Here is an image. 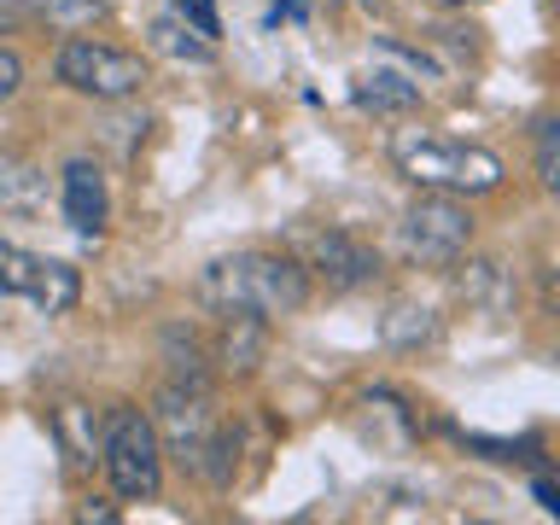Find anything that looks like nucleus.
I'll return each mask as SVG.
<instances>
[{
    "mask_svg": "<svg viewBox=\"0 0 560 525\" xmlns=\"http://www.w3.org/2000/svg\"><path fill=\"white\" fill-rule=\"evenodd\" d=\"M537 175H542V192L560 199V117L537 122Z\"/></svg>",
    "mask_w": 560,
    "mask_h": 525,
    "instance_id": "19",
    "label": "nucleus"
},
{
    "mask_svg": "<svg viewBox=\"0 0 560 525\" xmlns=\"http://www.w3.org/2000/svg\"><path fill=\"white\" fill-rule=\"evenodd\" d=\"M350 100H357L362 112L402 117V112H415V105H420V82L397 77V70H368V77H357V88H350Z\"/></svg>",
    "mask_w": 560,
    "mask_h": 525,
    "instance_id": "13",
    "label": "nucleus"
},
{
    "mask_svg": "<svg viewBox=\"0 0 560 525\" xmlns=\"http://www.w3.org/2000/svg\"><path fill=\"white\" fill-rule=\"evenodd\" d=\"M18 88H24V59L12 47H0V105L18 100Z\"/></svg>",
    "mask_w": 560,
    "mask_h": 525,
    "instance_id": "21",
    "label": "nucleus"
},
{
    "mask_svg": "<svg viewBox=\"0 0 560 525\" xmlns=\"http://www.w3.org/2000/svg\"><path fill=\"white\" fill-rule=\"evenodd\" d=\"M117 12V0H30V18H42V24L77 35V30H94L105 18Z\"/></svg>",
    "mask_w": 560,
    "mask_h": 525,
    "instance_id": "17",
    "label": "nucleus"
},
{
    "mask_svg": "<svg viewBox=\"0 0 560 525\" xmlns=\"http://www.w3.org/2000/svg\"><path fill=\"white\" fill-rule=\"evenodd\" d=\"M152 47L164 52V59H175V65H210V59H217V42H205L182 12L152 18Z\"/></svg>",
    "mask_w": 560,
    "mask_h": 525,
    "instance_id": "16",
    "label": "nucleus"
},
{
    "mask_svg": "<svg viewBox=\"0 0 560 525\" xmlns=\"http://www.w3.org/2000/svg\"><path fill=\"white\" fill-rule=\"evenodd\" d=\"M100 467L122 502H152L164 485V438L135 402H112L100 420Z\"/></svg>",
    "mask_w": 560,
    "mask_h": 525,
    "instance_id": "3",
    "label": "nucleus"
},
{
    "mask_svg": "<svg viewBox=\"0 0 560 525\" xmlns=\"http://www.w3.org/2000/svg\"><path fill=\"white\" fill-rule=\"evenodd\" d=\"M275 7H280V18H310L315 0H275Z\"/></svg>",
    "mask_w": 560,
    "mask_h": 525,
    "instance_id": "24",
    "label": "nucleus"
},
{
    "mask_svg": "<svg viewBox=\"0 0 560 525\" xmlns=\"http://www.w3.org/2000/svg\"><path fill=\"white\" fill-rule=\"evenodd\" d=\"M397 240H402V257L415 269H455L467 252H472V210L462 192H432L420 187V199L402 210L397 222Z\"/></svg>",
    "mask_w": 560,
    "mask_h": 525,
    "instance_id": "4",
    "label": "nucleus"
},
{
    "mask_svg": "<svg viewBox=\"0 0 560 525\" xmlns=\"http://www.w3.org/2000/svg\"><path fill=\"white\" fill-rule=\"evenodd\" d=\"M262 350H269V322H257V315H222L217 362L228 374H257Z\"/></svg>",
    "mask_w": 560,
    "mask_h": 525,
    "instance_id": "12",
    "label": "nucleus"
},
{
    "mask_svg": "<svg viewBox=\"0 0 560 525\" xmlns=\"http://www.w3.org/2000/svg\"><path fill=\"white\" fill-rule=\"evenodd\" d=\"M24 298L42 315H70V310H77V298H82V275L70 269V262H59V257H42V262H35V275H30V292Z\"/></svg>",
    "mask_w": 560,
    "mask_h": 525,
    "instance_id": "14",
    "label": "nucleus"
},
{
    "mask_svg": "<svg viewBox=\"0 0 560 525\" xmlns=\"http://www.w3.org/2000/svg\"><path fill=\"white\" fill-rule=\"evenodd\" d=\"M152 427L164 438V455H175L192 479H199L210 444H217L222 432V415L217 402H210V385H192V380H170L164 392L152 402Z\"/></svg>",
    "mask_w": 560,
    "mask_h": 525,
    "instance_id": "6",
    "label": "nucleus"
},
{
    "mask_svg": "<svg viewBox=\"0 0 560 525\" xmlns=\"http://www.w3.org/2000/svg\"><path fill=\"white\" fill-rule=\"evenodd\" d=\"M438 332H444L438 315L427 304H415V298H397V304L380 315V339L392 350H427V345H438Z\"/></svg>",
    "mask_w": 560,
    "mask_h": 525,
    "instance_id": "15",
    "label": "nucleus"
},
{
    "mask_svg": "<svg viewBox=\"0 0 560 525\" xmlns=\"http://www.w3.org/2000/svg\"><path fill=\"white\" fill-rule=\"evenodd\" d=\"M35 262H42L35 252H24V245H12V240H0V298H24Z\"/></svg>",
    "mask_w": 560,
    "mask_h": 525,
    "instance_id": "18",
    "label": "nucleus"
},
{
    "mask_svg": "<svg viewBox=\"0 0 560 525\" xmlns=\"http://www.w3.org/2000/svg\"><path fill=\"white\" fill-rule=\"evenodd\" d=\"M47 205V170L30 152H0V217H35Z\"/></svg>",
    "mask_w": 560,
    "mask_h": 525,
    "instance_id": "10",
    "label": "nucleus"
},
{
    "mask_svg": "<svg viewBox=\"0 0 560 525\" xmlns=\"http://www.w3.org/2000/svg\"><path fill=\"white\" fill-rule=\"evenodd\" d=\"M542 304H549V310H560V275H549V280H542Z\"/></svg>",
    "mask_w": 560,
    "mask_h": 525,
    "instance_id": "26",
    "label": "nucleus"
},
{
    "mask_svg": "<svg viewBox=\"0 0 560 525\" xmlns=\"http://www.w3.org/2000/svg\"><path fill=\"white\" fill-rule=\"evenodd\" d=\"M30 18V0H0V30H18Z\"/></svg>",
    "mask_w": 560,
    "mask_h": 525,
    "instance_id": "22",
    "label": "nucleus"
},
{
    "mask_svg": "<svg viewBox=\"0 0 560 525\" xmlns=\"http://www.w3.org/2000/svg\"><path fill=\"white\" fill-rule=\"evenodd\" d=\"M77 520H100V525H112V520H117V508H105V502H100V508H82Z\"/></svg>",
    "mask_w": 560,
    "mask_h": 525,
    "instance_id": "25",
    "label": "nucleus"
},
{
    "mask_svg": "<svg viewBox=\"0 0 560 525\" xmlns=\"http://www.w3.org/2000/svg\"><path fill=\"white\" fill-rule=\"evenodd\" d=\"M450 7H462V0H450Z\"/></svg>",
    "mask_w": 560,
    "mask_h": 525,
    "instance_id": "28",
    "label": "nucleus"
},
{
    "mask_svg": "<svg viewBox=\"0 0 560 525\" xmlns=\"http://www.w3.org/2000/svg\"><path fill=\"white\" fill-rule=\"evenodd\" d=\"M52 77H59L70 94H82V100L122 105V100H135L140 88L152 82V70H147L140 52H122V47H105V42L77 35V42H65L59 52H52Z\"/></svg>",
    "mask_w": 560,
    "mask_h": 525,
    "instance_id": "5",
    "label": "nucleus"
},
{
    "mask_svg": "<svg viewBox=\"0 0 560 525\" xmlns=\"http://www.w3.org/2000/svg\"><path fill=\"white\" fill-rule=\"evenodd\" d=\"M59 205H65V222L77 234H100L112 222V192H105V170L94 158H70L65 175H59Z\"/></svg>",
    "mask_w": 560,
    "mask_h": 525,
    "instance_id": "8",
    "label": "nucleus"
},
{
    "mask_svg": "<svg viewBox=\"0 0 560 525\" xmlns=\"http://www.w3.org/2000/svg\"><path fill=\"white\" fill-rule=\"evenodd\" d=\"M362 7H368V12H374V0H362Z\"/></svg>",
    "mask_w": 560,
    "mask_h": 525,
    "instance_id": "27",
    "label": "nucleus"
},
{
    "mask_svg": "<svg viewBox=\"0 0 560 525\" xmlns=\"http://www.w3.org/2000/svg\"><path fill=\"white\" fill-rule=\"evenodd\" d=\"M292 257L304 275L327 280L332 292H362L385 275L374 245H362L357 234H345V228H292Z\"/></svg>",
    "mask_w": 560,
    "mask_h": 525,
    "instance_id": "7",
    "label": "nucleus"
},
{
    "mask_svg": "<svg viewBox=\"0 0 560 525\" xmlns=\"http://www.w3.org/2000/svg\"><path fill=\"white\" fill-rule=\"evenodd\" d=\"M392 164H397L402 182L432 187V192H462V199H479V192L502 187V158L490 147L427 135V129H397L392 135Z\"/></svg>",
    "mask_w": 560,
    "mask_h": 525,
    "instance_id": "2",
    "label": "nucleus"
},
{
    "mask_svg": "<svg viewBox=\"0 0 560 525\" xmlns=\"http://www.w3.org/2000/svg\"><path fill=\"white\" fill-rule=\"evenodd\" d=\"M52 438H59L70 472H94L100 467V420H94L88 402H59V409H52Z\"/></svg>",
    "mask_w": 560,
    "mask_h": 525,
    "instance_id": "11",
    "label": "nucleus"
},
{
    "mask_svg": "<svg viewBox=\"0 0 560 525\" xmlns=\"http://www.w3.org/2000/svg\"><path fill=\"white\" fill-rule=\"evenodd\" d=\"M549 7H560V0H549Z\"/></svg>",
    "mask_w": 560,
    "mask_h": 525,
    "instance_id": "29",
    "label": "nucleus"
},
{
    "mask_svg": "<svg viewBox=\"0 0 560 525\" xmlns=\"http://www.w3.org/2000/svg\"><path fill=\"white\" fill-rule=\"evenodd\" d=\"M175 12H182V18H187V24H192V30H199V35H205V42H217V35H222V18H217V0H175Z\"/></svg>",
    "mask_w": 560,
    "mask_h": 525,
    "instance_id": "20",
    "label": "nucleus"
},
{
    "mask_svg": "<svg viewBox=\"0 0 560 525\" xmlns=\"http://www.w3.org/2000/svg\"><path fill=\"white\" fill-rule=\"evenodd\" d=\"M455 292H462L467 310L490 315V322L514 315V304H520V280H514V269H508L502 257H467V269L455 275Z\"/></svg>",
    "mask_w": 560,
    "mask_h": 525,
    "instance_id": "9",
    "label": "nucleus"
},
{
    "mask_svg": "<svg viewBox=\"0 0 560 525\" xmlns=\"http://www.w3.org/2000/svg\"><path fill=\"white\" fill-rule=\"evenodd\" d=\"M532 497H537V502H542V508H549V514L560 520V485H549V479H537V485H532Z\"/></svg>",
    "mask_w": 560,
    "mask_h": 525,
    "instance_id": "23",
    "label": "nucleus"
},
{
    "mask_svg": "<svg viewBox=\"0 0 560 525\" xmlns=\"http://www.w3.org/2000/svg\"><path fill=\"white\" fill-rule=\"evenodd\" d=\"M199 298L217 315H257V322H280L310 304V275L298 269L287 252H234L205 262Z\"/></svg>",
    "mask_w": 560,
    "mask_h": 525,
    "instance_id": "1",
    "label": "nucleus"
}]
</instances>
